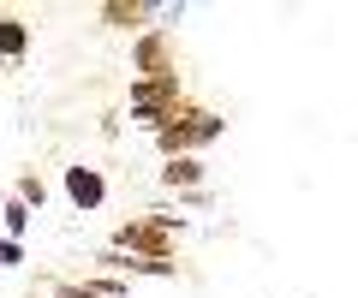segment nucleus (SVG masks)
Here are the masks:
<instances>
[{"instance_id":"nucleus-1","label":"nucleus","mask_w":358,"mask_h":298,"mask_svg":"<svg viewBox=\"0 0 358 298\" xmlns=\"http://www.w3.org/2000/svg\"><path fill=\"white\" fill-rule=\"evenodd\" d=\"M179 233H185V221H179V215L150 209V215H131V221H120V227H114V251L143 257V262H173Z\"/></svg>"},{"instance_id":"nucleus-3","label":"nucleus","mask_w":358,"mask_h":298,"mask_svg":"<svg viewBox=\"0 0 358 298\" xmlns=\"http://www.w3.org/2000/svg\"><path fill=\"white\" fill-rule=\"evenodd\" d=\"M192 96H185V78H131V126L143 131H162L167 119H173V107H185Z\"/></svg>"},{"instance_id":"nucleus-7","label":"nucleus","mask_w":358,"mask_h":298,"mask_svg":"<svg viewBox=\"0 0 358 298\" xmlns=\"http://www.w3.org/2000/svg\"><path fill=\"white\" fill-rule=\"evenodd\" d=\"M203 179H209L203 156H173V161L162 167V185H167V191H203Z\"/></svg>"},{"instance_id":"nucleus-4","label":"nucleus","mask_w":358,"mask_h":298,"mask_svg":"<svg viewBox=\"0 0 358 298\" xmlns=\"http://www.w3.org/2000/svg\"><path fill=\"white\" fill-rule=\"evenodd\" d=\"M179 60H173V36L162 24H150L138 42H131V78H173Z\"/></svg>"},{"instance_id":"nucleus-12","label":"nucleus","mask_w":358,"mask_h":298,"mask_svg":"<svg viewBox=\"0 0 358 298\" xmlns=\"http://www.w3.org/2000/svg\"><path fill=\"white\" fill-rule=\"evenodd\" d=\"M48 298H90V292L78 286V274H60V281L48 286Z\"/></svg>"},{"instance_id":"nucleus-2","label":"nucleus","mask_w":358,"mask_h":298,"mask_svg":"<svg viewBox=\"0 0 358 298\" xmlns=\"http://www.w3.org/2000/svg\"><path fill=\"white\" fill-rule=\"evenodd\" d=\"M221 131H227V119H221L215 107L185 102V107H173V119H167L162 131H155V149H162L167 161H173V156H197V149H203V143H215Z\"/></svg>"},{"instance_id":"nucleus-14","label":"nucleus","mask_w":358,"mask_h":298,"mask_svg":"<svg viewBox=\"0 0 358 298\" xmlns=\"http://www.w3.org/2000/svg\"><path fill=\"white\" fill-rule=\"evenodd\" d=\"M0 13H6V6H0Z\"/></svg>"},{"instance_id":"nucleus-13","label":"nucleus","mask_w":358,"mask_h":298,"mask_svg":"<svg viewBox=\"0 0 358 298\" xmlns=\"http://www.w3.org/2000/svg\"><path fill=\"white\" fill-rule=\"evenodd\" d=\"M0 262H6V269H18V262H24V245H18V239H0Z\"/></svg>"},{"instance_id":"nucleus-11","label":"nucleus","mask_w":358,"mask_h":298,"mask_svg":"<svg viewBox=\"0 0 358 298\" xmlns=\"http://www.w3.org/2000/svg\"><path fill=\"white\" fill-rule=\"evenodd\" d=\"M13 197H18V203H24V209H42V203H48V185H42L36 173H24V179H18V191H13Z\"/></svg>"},{"instance_id":"nucleus-6","label":"nucleus","mask_w":358,"mask_h":298,"mask_svg":"<svg viewBox=\"0 0 358 298\" xmlns=\"http://www.w3.org/2000/svg\"><path fill=\"white\" fill-rule=\"evenodd\" d=\"M66 197H72L78 209H102V197H108V179L96 167H84V161H78V167H66Z\"/></svg>"},{"instance_id":"nucleus-9","label":"nucleus","mask_w":358,"mask_h":298,"mask_svg":"<svg viewBox=\"0 0 358 298\" xmlns=\"http://www.w3.org/2000/svg\"><path fill=\"white\" fill-rule=\"evenodd\" d=\"M78 286H84L90 298H126V292H131L120 274H78Z\"/></svg>"},{"instance_id":"nucleus-10","label":"nucleus","mask_w":358,"mask_h":298,"mask_svg":"<svg viewBox=\"0 0 358 298\" xmlns=\"http://www.w3.org/2000/svg\"><path fill=\"white\" fill-rule=\"evenodd\" d=\"M30 215H36V209H24V203H18V197H6V203H0V221H6V239H24Z\"/></svg>"},{"instance_id":"nucleus-8","label":"nucleus","mask_w":358,"mask_h":298,"mask_svg":"<svg viewBox=\"0 0 358 298\" xmlns=\"http://www.w3.org/2000/svg\"><path fill=\"white\" fill-rule=\"evenodd\" d=\"M30 54V24L18 13H0V66H18Z\"/></svg>"},{"instance_id":"nucleus-5","label":"nucleus","mask_w":358,"mask_h":298,"mask_svg":"<svg viewBox=\"0 0 358 298\" xmlns=\"http://www.w3.org/2000/svg\"><path fill=\"white\" fill-rule=\"evenodd\" d=\"M150 18H162V6H150V0H102V24L114 30H150Z\"/></svg>"}]
</instances>
